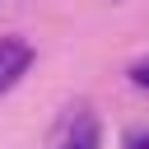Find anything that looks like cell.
<instances>
[{"instance_id":"cell-1","label":"cell","mask_w":149,"mask_h":149,"mask_svg":"<svg viewBox=\"0 0 149 149\" xmlns=\"http://www.w3.org/2000/svg\"><path fill=\"white\" fill-rule=\"evenodd\" d=\"M33 65V47L23 37H0V93H9Z\"/></svg>"},{"instance_id":"cell-2","label":"cell","mask_w":149,"mask_h":149,"mask_svg":"<svg viewBox=\"0 0 149 149\" xmlns=\"http://www.w3.org/2000/svg\"><path fill=\"white\" fill-rule=\"evenodd\" d=\"M98 144H102V130H98V116H93V112H79V116L70 121V130H65L61 149H98Z\"/></svg>"},{"instance_id":"cell-3","label":"cell","mask_w":149,"mask_h":149,"mask_svg":"<svg viewBox=\"0 0 149 149\" xmlns=\"http://www.w3.org/2000/svg\"><path fill=\"white\" fill-rule=\"evenodd\" d=\"M130 84L135 88H149V61H135L130 65Z\"/></svg>"},{"instance_id":"cell-4","label":"cell","mask_w":149,"mask_h":149,"mask_svg":"<svg viewBox=\"0 0 149 149\" xmlns=\"http://www.w3.org/2000/svg\"><path fill=\"white\" fill-rule=\"evenodd\" d=\"M126 149H149V130H135V135H126Z\"/></svg>"}]
</instances>
